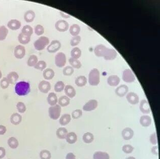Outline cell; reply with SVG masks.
Listing matches in <instances>:
<instances>
[{
    "mask_svg": "<svg viewBox=\"0 0 160 159\" xmlns=\"http://www.w3.org/2000/svg\"><path fill=\"white\" fill-rule=\"evenodd\" d=\"M94 53L96 56L103 57L107 60H114L118 55V53L114 49L108 48L102 44L96 46Z\"/></svg>",
    "mask_w": 160,
    "mask_h": 159,
    "instance_id": "cell-1",
    "label": "cell"
},
{
    "mask_svg": "<svg viewBox=\"0 0 160 159\" xmlns=\"http://www.w3.org/2000/svg\"><path fill=\"white\" fill-rule=\"evenodd\" d=\"M15 91L19 96H26L31 91L30 85L27 82H19L16 84Z\"/></svg>",
    "mask_w": 160,
    "mask_h": 159,
    "instance_id": "cell-2",
    "label": "cell"
},
{
    "mask_svg": "<svg viewBox=\"0 0 160 159\" xmlns=\"http://www.w3.org/2000/svg\"><path fill=\"white\" fill-rule=\"evenodd\" d=\"M100 81V72L97 68H93L89 73V83L92 86H97Z\"/></svg>",
    "mask_w": 160,
    "mask_h": 159,
    "instance_id": "cell-3",
    "label": "cell"
},
{
    "mask_svg": "<svg viewBox=\"0 0 160 159\" xmlns=\"http://www.w3.org/2000/svg\"><path fill=\"white\" fill-rule=\"evenodd\" d=\"M50 43V40L46 37L42 36L37 39L34 43V46L37 51H41L47 46Z\"/></svg>",
    "mask_w": 160,
    "mask_h": 159,
    "instance_id": "cell-4",
    "label": "cell"
},
{
    "mask_svg": "<svg viewBox=\"0 0 160 159\" xmlns=\"http://www.w3.org/2000/svg\"><path fill=\"white\" fill-rule=\"evenodd\" d=\"M61 113V107L58 105L51 106L48 109L49 116L51 119L54 120H56L60 118Z\"/></svg>",
    "mask_w": 160,
    "mask_h": 159,
    "instance_id": "cell-5",
    "label": "cell"
},
{
    "mask_svg": "<svg viewBox=\"0 0 160 159\" xmlns=\"http://www.w3.org/2000/svg\"><path fill=\"white\" fill-rule=\"evenodd\" d=\"M55 63L58 68H63L66 63V56L64 53L59 52L55 56Z\"/></svg>",
    "mask_w": 160,
    "mask_h": 159,
    "instance_id": "cell-6",
    "label": "cell"
},
{
    "mask_svg": "<svg viewBox=\"0 0 160 159\" xmlns=\"http://www.w3.org/2000/svg\"><path fill=\"white\" fill-rule=\"evenodd\" d=\"M123 80L126 83H132L135 81V77L131 70L130 69H124L123 73Z\"/></svg>",
    "mask_w": 160,
    "mask_h": 159,
    "instance_id": "cell-7",
    "label": "cell"
},
{
    "mask_svg": "<svg viewBox=\"0 0 160 159\" xmlns=\"http://www.w3.org/2000/svg\"><path fill=\"white\" fill-rule=\"evenodd\" d=\"M55 27L57 31L60 32H65L68 29L69 25L65 20H60L56 21L55 24Z\"/></svg>",
    "mask_w": 160,
    "mask_h": 159,
    "instance_id": "cell-8",
    "label": "cell"
},
{
    "mask_svg": "<svg viewBox=\"0 0 160 159\" xmlns=\"http://www.w3.org/2000/svg\"><path fill=\"white\" fill-rule=\"evenodd\" d=\"M14 56L17 59H22L26 55V49L24 46L17 45L14 50Z\"/></svg>",
    "mask_w": 160,
    "mask_h": 159,
    "instance_id": "cell-9",
    "label": "cell"
},
{
    "mask_svg": "<svg viewBox=\"0 0 160 159\" xmlns=\"http://www.w3.org/2000/svg\"><path fill=\"white\" fill-rule=\"evenodd\" d=\"M97 107V101L95 99H92L85 103L83 107V110L86 112H90L95 110Z\"/></svg>",
    "mask_w": 160,
    "mask_h": 159,
    "instance_id": "cell-10",
    "label": "cell"
},
{
    "mask_svg": "<svg viewBox=\"0 0 160 159\" xmlns=\"http://www.w3.org/2000/svg\"><path fill=\"white\" fill-rule=\"evenodd\" d=\"M61 47V43L58 40H53L51 42L49 46H48L47 50L48 52L55 53L60 50Z\"/></svg>",
    "mask_w": 160,
    "mask_h": 159,
    "instance_id": "cell-11",
    "label": "cell"
},
{
    "mask_svg": "<svg viewBox=\"0 0 160 159\" xmlns=\"http://www.w3.org/2000/svg\"><path fill=\"white\" fill-rule=\"evenodd\" d=\"M40 91L43 93H47L51 89V84L49 82L45 80L40 82L38 85Z\"/></svg>",
    "mask_w": 160,
    "mask_h": 159,
    "instance_id": "cell-12",
    "label": "cell"
},
{
    "mask_svg": "<svg viewBox=\"0 0 160 159\" xmlns=\"http://www.w3.org/2000/svg\"><path fill=\"white\" fill-rule=\"evenodd\" d=\"M126 98L130 103L133 105L138 104L139 100V98L137 94L134 92H130L128 93L127 95Z\"/></svg>",
    "mask_w": 160,
    "mask_h": 159,
    "instance_id": "cell-13",
    "label": "cell"
},
{
    "mask_svg": "<svg viewBox=\"0 0 160 159\" xmlns=\"http://www.w3.org/2000/svg\"><path fill=\"white\" fill-rule=\"evenodd\" d=\"M21 26L20 21L17 19H11L7 24V26L9 29H10L12 31H16L20 29Z\"/></svg>",
    "mask_w": 160,
    "mask_h": 159,
    "instance_id": "cell-14",
    "label": "cell"
},
{
    "mask_svg": "<svg viewBox=\"0 0 160 159\" xmlns=\"http://www.w3.org/2000/svg\"><path fill=\"white\" fill-rule=\"evenodd\" d=\"M129 91L128 87L126 85H121L116 89V93L119 97H124L128 93Z\"/></svg>",
    "mask_w": 160,
    "mask_h": 159,
    "instance_id": "cell-15",
    "label": "cell"
},
{
    "mask_svg": "<svg viewBox=\"0 0 160 159\" xmlns=\"http://www.w3.org/2000/svg\"><path fill=\"white\" fill-rule=\"evenodd\" d=\"M121 135L124 140L128 141L132 138L134 135V131L130 128H126L121 132Z\"/></svg>",
    "mask_w": 160,
    "mask_h": 159,
    "instance_id": "cell-16",
    "label": "cell"
},
{
    "mask_svg": "<svg viewBox=\"0 0 160 159\" xmlns=\"http://www.w3.org/2000/svg\"><path fill=\"white\" fill-rule=\"evenodd\" d=\"M64 90L67 96L69 98H73L76 94V92L75 89L71 85H68L66 86L64 88Z\"/></svg>",
    "mask_w": 160,
    "mask_h": 159,
    "instance_id": "cell-17",
    "label": "cell"
},
{
    "mask_svg": "<svg viewBox=\"0 0 160 159\" xmlns=\"http://www.w3.org/2000/svg\"><path fill=\"white\" fill-rule=\"evenodd\" d=\"M107 83L110 86H116L120 83V78L116 75H112L108 78Z\"/></svg>",
    "mask_w": 160,
    "mask_h": 159,
    "instance_id": "cell-18",
    "label": "cell"
},
{
    "mask_svg": "<svg viewBox=\"0 0 160 159\" xmlns=\"http://www.w3.org/2000/svg\"><path fill=\"white\" fill-rule=\"evenodd\" d=\"M140 110L143 113H150V105L148 102L146 100H142L140 105Z\"/></svg>",
    "mask_w": 160,
    "mask_h": 159,
    "instance_id": "cell-19",
    "label": "cell"
},
{
    "mask_svg": "<svg viewBox=\"0 0 160 159\" xmlns=\"http://www.w3.org/2000/svg\"><path fill=\"white\" fill-rule=\"evenodd\" d=\"M7 79L11 84H15L19 80V76L16 71H11L7 75Z\"/></svg>",
    "mask_w": 160,
    "mask_h": 159,
    "instance_id": "cell-20",
    "label": "cell"
},
{
    "mask_svg": "<svg viewBox=\"0 0 160 159\" xmlns=\"http://www.w3.org/2000/svg\"><path fill=\"white\" fill-rule=\"evenodd\" d=\"M10 121L11 123L14 125H18L22 121V117L17 113H13L10 117Z\"/></svg>",
    "mask_w": 160,
    "mask_h": 159,
    "instance_id": "cell-21",
    "label": "cell"
},
{
    "mask_svg": "<svg viewBox=\"0 0 160 159\" xmlns=\"http://www.w3.org/2000/svg\"><path fill=\"white\" fill-rule=\"evenodd\" d=\"M140 123L143 127H148L152 124V119L148 116H143L140 118Z\"/></svg>",
    "mask_w": 160,
    "mask_h": 159,
    "instance_id": "cell-22",
    "label": "cell"
},
{
    "mask_svg": "<svg viewBox=\"0 0 160 159\" xmlns=\"http://www.w3.org/2000/svg\"><path fill=\"white\" fill-rule=\"evenodd\" d=\"M35 13L33 10H28L24 14V18L27 22H32L35 18Z\"/></svg>",
    "mask_w": 160,
    "mask_h": 159,
    "instance_id": "cell-23",
    "label": "cell"
},
{
    "mask_svg": "<svg viewBox=\"0 0 160 159\" xmlns=\"http://www.w3.org/2000/svg\"><path fill=\"white\" fill-rule=\"evenodd\" d=\"M47 102L48 104L51 106L56 105L58 102V97L53 92L50 93L47 97Z\"/></svg>",
    "mask_w": 160,
    "mask_h": 159,
    "instance_id": "cell-24",
    "label": "cell"
},
{
    "mask_svg": "<svg viewBox=\"0 0 160 159\" xmlns=\"http://www.w3.org/2000/svg\"><path fill=\"white\" fill-rule=\"evenodd\" d=\"M55 71L50 68L45 69L43 73V77L45 79L47 80L52 79L55 77Z\"/></svg>",
    "mask_w": 160,
    "mask_h": 159,
    "instance_id": "cell-25",
    "label": "cell"
},
{
    "mask_svg": "<svg viewBox=\"0 0 160 159\" xmlns=\"http://www.w3.org/2000/svg\"><path fill=\"white\" fill-rule=\"evenodd\" d=\"M68 133V130L65 128H63V127H61L58 129L56 131L57 137L61 139L66 138V137Z\"/></svg>",
    "mask_w": 160,
    "mask_h": 159,
    "instance_id": "cell-26",
    "label": "cell"
},
{
    "mask_svg": "<svg viewBox=\"0 0 160 159\" xmlns=\"http://www.w3.org/2000/svg\"><path fill=\"white\" fill-rule=\"evenodd\" d=\"M67 142L69 144H75L77 140V136L75 133L71 132L68 133L66 137Z\"/></svg>",
    "mask_w": 160,
    "mask_h": 159,
    "instance_id": "cell-27",
    "label": "cell"
},
{
    "mask_svg": "<svg viewBox=\"0 0 160 159\" xmlns=\"http://www.w3.org/2000/svg\"><path fill=\"white\" fill-rule=\"evenodd\" d=\"M18 40L21 44L26 45L28 44L31 41V37L26 35L21 32L19 35Z\"/></svg>",
    "mask_w": 160,
    "mask_h": 159,
    "instance_id": "cell-28",
    "label": "cell"
},
{
    "mask_svg": "<svg viewBox=\"0 0 160 159\" xmlns=\"http://www.w3.org/2000/svg\"><path fill=\"white\" fill-rule=\"evenodd\" d=\"M69 32L71 35L73 37L79 36L80 32V26L77 24H74L70 26Z\"/></svg>",
    "mask_w": 160,
    "mask_h": 159,
    "instance_id": "cell-29",
    "label": "cell"
},
{
    "mask_svg": "<svg viewBox=\"0 0 160 159\" xmlns=\"http://www.w3.org/2000/svg\"><path fill=\"white\" fill-rule=\"evenodd\" d=\"M110 157L108 153L103 152H96L93 155V159H109Z\"/></svg>",
    "mask_w": 160,
    "mask_h": 159,
    "instance_id": "cell-30",
    "label": "cell"
},
{
    "mask_svg": "<svg viewBox=\"0 0 160 159\" xmlns=\"http://www.w3.org/2000/svg\"><path fill=\"white\" fill-rule=\"evenodd\" d=\"M71 120V117L69 114H64L60 118L59 122L62 126H66L68 124Z\"/></svg>",
    "mask_w": 160,
    "mask_h": 159,
    "instance_id": "cell-31",
    "label": "cell"
},
{
    "mask_svg": "<svg viewBox=\"0 0 160 159\" xmlns=\"http://www.w3.org/2000/svg\"><path fill=\"white\" fill-rule=\"evenodd\" d=\"M87 83V79L84 76L78 77L75 80V84L79 87H83L85 86Z\"/></svg>",
    "mask_w": 160,
    "mask_h": 159,
    "instance_id": "cell-32",
    "label": "cell"
},
{
    "mask_svg": "<svg viewBox=\"0 0 160 159\" xmlns=\"http://www.w3.org/2000/svg\"><path fill=\"white\" fill-rule=\"evenodd\" d=\"M70 99L67 96H62L59 99L58 102L61 107H65L68 105L70 103Z\"/></svg>",
    "mask_w": 160,
    "mask_h": 159,
    "instance_id": "cell-33",
    "label": "cell"
},
{
    "mask_svg": "<svg viewBox=\"0 0 160 159\" xmlns=\"http://www.w3.org/2000/svg\"><path fill=\"white\" fill-rule=\"evenodd\" d=\"M9 146L12 149H16L19 146V142L16 137H11L8 140Z\"/></svg>",
    "mask_w": 160,
    "mask_h": 159,
    "instance_id": "cell-34",
    "label": "cell"
},
{
    "mask_svg": "<svg viewBox=\"0 0 160 159\" xmlns=\"http://www.w3.org/2000/svg\"><path fill=\"white\" fill-rule=\"evenodd\" d=\"M81 55V51L79 47H74L71 51V56L74 59H78Z\"/></svg>",
    "mask_w": 160,
    "mask_h": 159,
    "instance_id": "cell-35",
    "label": "cell"
},
{
    "mask_svg": "<svg viewBox=\"0 0 160 159\" xmlns=\"http://www.w3.org/2000/svg\"><path fill=\"white\" fill-rule=\"evenodd\" d=\"M82 139H83L84 142L86 144H90L94 141V135L93 134L91 133L90 132H87V133L84 134L83 137H82Z\"/></svg>",
    "mask_w": 160,
    "mask_h": 159,
    "instance_id": "cell-36",
    "label": "cell"
},
{
    "mask_svg": "<svg viewBox=\"0 0 160 159\" xmlns=\"http://www.w3.org/2000/svg\"><path fill=\"white\" fill-rule=\"evenodd\" d=\"M8 34V29L5 26H0V41H3L7 38Z\"/></svg>",
    "mask_w": 160,
    "mask_h": 159,
    "instance_id": "cell-37",
    "label": "cell"
},
{
    "mask_svg": "<svg viewBox=\"0 0 160 159\" xmlns=\"http://www.w3.org/2000/svg\"><path fill=\"white\" fill-rule=\"evenodd\" d=\"M69 62L73 68L79 69L81 67V63L78 59H74L72 57L70 58V59H69Z\"/></svg>",
    "mask_w": 160,
    "mask_h": 159,
    "instance_id": "cell-38",
    "label": "cell"
},
{
    "mask_svg": "<svg viewBox=\"0 0 160 159\" xmlns=\"http://www.w3.org/2000/svg\"><path fill=\"white\" fill-rule=\"evenodd\" d=\"M38 61L37 56L35 55H32L30 56L27 60V66L30 67H34Z\"/></svg>",
    "mask_w": 160,
    "mask_h": 159,
    "instance_id": "cell-39",
    "label": "cell"
},
{
    "mask_svg": "<svg viewBox=\"0 0 160 159\" xmlns=\"http://www.w3.org/2000/svg\"><path fill=\"white\" fill-rule=\"evenodd\" d=\"M21 33L24 34L26 35L31 37L33 34V29L31 26L29 25H26L22 27L21 30Z\"/></svg>",
    "mask_w": 160,
    "mask_h": 159,
    "instance_id": "cell-40",
    "label": "cell"
},
{
    "mask_svg": "<svg viewBox=\"0 0 160 159\" xmlns=\"http://www.w3.org/2000/svg\"><path fill=\"white\" fill-rule=\"evenodd\" d=\"M65 84L62 81H59L56 82L55 84V91L56 92H61L65 88Z\"/></svg>",
    "mask_w": 160,
    "mask_h": 159,
    "instance_id": "cell-41",
    "label": "cell"
},
{
    "mask_svg": "<svg viewBox=\"0 0 160 159\" xmlns=\"http://www.w3.org/2000/svg\"><path fill=\"white\" fill-rule=\"evenodd\" d=\"M40 157L41 159H50L51 158V153L50 151L46 149L42 150L40 153Z\"/></svg>",
    "mask_w": 160,
    "mask_h": 159,
    "instance_id": "cell-42",
    "label": "cell"
},
{
    "mask_svg": "<svg viewBox=\"0 0 160 159\" xmlns=\"http://www.w3.org/2000/svg\"><path fill=\"white\" fill-rule=\"evenodd\" d=\"M46 66H47V64L45 61L44 60H40V61H38L37 64L34 66V68L42 71L46 68Z\"/></svg>",
    "mask_w": 160,
    "mask_h": 159,
    "instance_id": "cell-43",
    "label": "cell"
},
{
    "mask_svg": "<svg viewBox=\"0 0 160 159\" xmlns=\"http://www.w3.org/2000/svg\"><path fill=\"white\" fill-rule=\"evenodd\" d=\"M74 68L71 66H67L63 69V74L66 76H71L74 73Z\"/></svg>",
    "mask_w": 160,
    "mask_h": 159,
    "instance_id": "cell-44",
    "label": "cell"
},
{
    "mask_svg": "<svg viewBox=\"0 0 160 159\" xmlns=\"http://www.w3.org/2000/svg\"><path fill=\"white\" fill-rule=\"evenodd\" d=\"M16 108L20 113H24L27 110V107L24 103L22 102H19L16 105Z\"/></svg>",
    "mask_w": 160,
    "mask_h": 159,
    "instance_id": "cell-45",
    "label": "cell"
},
{
    "mask_svg": "<svg viewBox=\"0 0 160 159\" xmlns=\"http://www.w3.org/2000/svg\"><path fill=\"white\" fill-rule=\"evenodd\" d=\"M44 29L42 26L40 24H38L35 27V33L37 36H41L44 34Z\"/></svg>",
    "mask_w": 160,
    "mask_h": 159,
    "instance_id": "cell-46",
    "label": "cell"
},
{
    "mask_svg": "<svg viewBox=\"0 0 160 159\" xmlns=\"http://www.w3.org/2000/svg\"><path fill=\"white\" fill-rule=\"evenodd\" d=\"M80 41H81V37L80 36H77L73 37L72 38L70 41V44L72 47L74 46H77V45H79L80 43Z\"/></svg>",
    "mask_w": 160,
    "mask_h": 159,
    "instance_id": "cell-47",
    "label": "cell"
},
{
    "mask_svg": "<svg viewBox=\"0 0 160 159\" xmlns=\"http://www.w3.org/2000/svg\"><path fill=\"white\" fill-rule=\"evenodd\" d=\"M9 85H10V83H9V82L7 79V78L4 77L1 80V82H0V86H1L2 89H7Z\"/></svg>",
    "mask_w": 160,
    "mask_h": 159,
    "instance_id": "cell-48",
    "label": "cell"
},
{
    "mask_svg": "<svg viewBox=\"0 0 160 159\" xmlns=\"http://www.w3.org/2000/svg\"><path fill=\"white\" fill-rule=\"evenodd\" d=\"M123 151L126 154H130L134 150V147L130 144H126L123 146L122 148Z\"/></svg>",
    "mask_w": 160,
    "mask_h": 159,
    "instance_id": "cell-49",
    "label": "cell"
},
{
    "mask_svg": "<svg viewBox=\"0 0 160 159\" xmlns=\"http://www.w3.org/2000/svg\"><path fill=\"white\" fill-rule=\"evenodd\" d=\"M82 115V112L80 110H76L72 113V117L74 119L80 118Z\"/></svg>",
    "mask_w": 160,
    "mask_h": 159,
    "instance_id": "cell-50",
    "label": "cell"
},
{
    "mask_svg": "<svg viewBox=\"0 0 160 159\" xmlns=\"http://www.w3.org/2000/svg\"><path fill=\"white\" fill-rule=\"evenodd\" d=\"M150 142H151L153 145H156L158 144L157 140V136L156 133H153L150 136Z\"/></svg>",
    "mask_w": 160,
    "mask_h": 159,
    "instance_id": "cell-51",
    "label": "cell"
},
{
    "mask_svg": "<svg viewBox=\"0 0 160 159\" xmlns=\"http://www.w3.org/2000/svg\"><path fill=\"white\" fill-rule=\"evenodd\" d=\"M7 131V128L5 126L0 125V135H2L6 133Z\"/></svg>",
    "mask_w": 160,
    "mask_h": 159,
    "instance_id": "cell-52",
    "label": "cell"
},
{
    "mask_svg": "<svg viewBox=\"0 0 160 159\" xmlns=\"http://www.w3.org/2000/svg\"><path fill=\"white\" fill-rule=\"evenodd\" d=\"M6 155V150L3 147H0V159H3Z\"/></svg>",
    "mask_w": 160,
    "mask_h": 159,
    "instance_id": "cell-53",
    "label": "cell"
},
{
    "mask_svg": "<svg viewBox=\"0 0 160 159\" xmlns=\"http://www.w3.org/2000/svg\"><path fill=\"white\" fill-rule=\"evenodd\" d=\"M66 159H76V157L72 152H69L67 155Z\"/></svg>",
    "mask_w": 160,
    "mask_h": 159,
    "instance_id": "cell-54",
    "label": "cell"
},
{
    "mask_svg": "<svg viewBox=\"0 0 160 159\" xmlns=\"http://www.w3.org/2000/svg\"><path fill=\"white\" fill-rule=\"evenodd\" d=\"M152 152L153 155H158V146H155L152 148Z\"/></svg>",
    "mask_w": 160,
    "mask_h": 159,
    "instance_id": "cell-55",
    "label": "cell"
},
{
    "mask_svg": "<svg viewBox=\"0 0 160 159\" xmlns=\"http://www.w3.org/2000/svg\"><path fill=\"white\" fill-rule=\"evenodd\" d=\"M60 13L62 17H64V18H70V17H71L70 15H68V14H66L65 13H64V12L60 11Z\"/></svg>",
    "mask_w": 160,
    "mask_h": 159,
    "instance_id": "cell-56",
    "label": "cell"
},
{
    "mask_svg": "<svg viewBox=\"0 0 160 159\" xmlns=\"http://www.w3.org/2000/svg\"><path fill=\"white\" fill-rule=\"evenodd\" d=\"M126 159H136V158H135L133 157H129L127 158Z\"/></svg>",
    "mask_w": 160,
    "mask_h": 159,
    "instance_id": "cell-57",
    "label": "cell"
},
{
    "mask_svg": "<svg viewBox=\"0 0 160 159\" xmlns=\"http://www.w3.org/2000/svg\"><path fill=\"white\" fill-rule=\"evenodd\" d=\"M2 77V71H1V70H0V79H1Z\"/></svg>",
    "mask_w": 160,
    "mask_h": 159,
    "instance_id": "cell-58",
    "label": "cell"
},
{
    "mask_svg": "<svg viewBox=\"0 0 160 159\" xmlns=\"http://www.w3.org/2000/svg\"></svg>",
    "mask_w": 160,
    "mask_h": 159,
    "instance_id": "cell-59",
    "label": "cell"
}]
</instances>
